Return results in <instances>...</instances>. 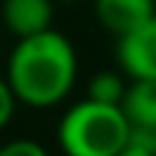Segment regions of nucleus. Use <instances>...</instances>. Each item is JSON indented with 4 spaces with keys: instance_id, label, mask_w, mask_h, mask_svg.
<instances>
[{
    "instance_id": "obj_1",
    "label": "nucleus",
    "mask_w": 156,
    "mask_h": 156,
    "mask_svg": "<svg viewBox=\"0 0 156 156\" xmlns=\"http://www.w3.org/2000/svg\"><path fill=\"white\" fill-rule=\"evenodd\" d=\"M78 78V55L69 38L55 29H44L29 38H17L6 64V81L20 104L55 107L73 93Z\"/></svg>"
},
{
    "instance_id": "obj_2",
    "label": "nucleus",
    "mask_w": 156,
    "mask_h": 156,
    "mask_svg": "<svg viewBox=\"0 0 156 156\" xmlns=\"http://www.w3.org/2000/svg\"><path fill=\"white\" fill-rule=\"evenodd\" d=\"M127 142V119L113 104L78 101L58 124V145L67 156H116Z\"/></svg>"
},
{
    "instance_id": "obj_3",
    "label": "nucleus",
    "mask_w": 156,
    "mask_h": 156,
    "mask_svg": "<svg viewBox=\"0 0 156 156\" xmlns=\"http://www.w3.org/2000/svg\"><path fill=\"white\" fill-rule=\"evenodd\" d=\"M116 61L127 78H156V15L119 35Z\"/></svg>"
},
{
    "instance_id": "obj_4",
    "label": "nucleus",
    "mask_w": 156,
    "mask_h": 156,
    "mask_svg": "<svg viewBox=\"0 0 156 156\" xmlns=\"http://www.w3.org/2000/svg\"><path fill=\"white\" fill-rule=\"evenodd\" d=\"M55 0H3V26L9 29L15 38H29L44 29L52 26V15H55Z\"/></svg>"
},
{
    "instance_id": "obj_5",
    "label": "nucleus",
    "mask_w": 156,
    "mask_h": 156,
    "mask_svg": "<svg viewBox=\"0 0 156 156\" xmlns=\"http://www.w3.org/2000/svg\"><path fill=\"white\" fill-rule=\"evenodd\" d=\"M156 15V0H95V17L110 35H124Z\"/></svg>"
},
{
    "instance_id": "obj_6",
    "label": "nucleus",
    "mask_w": 156,
    "mask_h": 156,
    "mask_svg": "<svg viewBox=\"0 0 156 156\" xmlns=\"http://www.w3.org/2000/svg\"><path fill=\"white\" fill-rule=\"evenodd\" d=\"M119 110L127 119V127L156 130V78H127Z\"/></svg>"
},
{
    "instance_id": "obj_7",
    "label": "nucleus",
    "mask_w": 156,
    "mask_h": 156,
    "mask_svg": "<svg viewBox=\"0 0 156 156\" xmlns=\"http://www.w3.org/2000/svg\"><path fill=\"white\" fill-rule=\"evenodd\" d=\"M124 90H127V75H124L122 69H98V73L90 78L87 98L90 101H98V104L119 107V104H122Z\"/></svg>"
},
{
    "instance_id": "obj_8",
    "label": "nucleus",
    "mask_w": 156,
    "mask_h": 156,
    "mask_svg": "<svg viewBox=\"0 0 156 156\" xmlns=\"http://www.w3.org/2000/svg\"><path fill=\"white\" fill-rule=\"evenodd\" d=\"M0 156H49L46 147L35 139H15L0 147Z\"/></svg>"
},
{
    "instance_id": "obj_9",
    "label": "nucleus",
    "mask_w": 156,
    "mask_h": 156,
    "mask_svg": "<svg viewBox=\"0 0 156 156\" xmlns=\"http://www.w3.org/2000/svg\"><path fill=\"white\" fill-rule=\"evenodd\" d=\"M15 107H17V98H15V93H12L9 81H6V75H3V78H0V130L12 122Z\"/></svg>"
},
{
    "instance_id": "obj_10",
    "label": "nucleus",
    "mask_w": 156,
    "mask_h": 156,
    "mask_svg": "<svg viewBox=\"0 0 156 156\" xmlns=\"http://www.w3.org/2000/svg\"><path fill=\"white\" fill-rule=\"evenodd\" d=\"M116 156H156V151H151V147H145V145H139V142H133V139H127L122 147L116 151Z\"/></svg>"
},
{
    "instance_id": "obj_11",
    "label": "nucleus",
    "mask_w": 156,
    "mask_h": 156,
    "mask_svg": "<svg viewBox=\"0 0 156 156\" xmlns=\"http://www.w3.org/2000/svg\"><path fill=\"white\" fill-rule=\"evenodd\" d=\"M67 3H69V0H67Z\"/></svg>"
}]
</instances>
